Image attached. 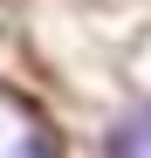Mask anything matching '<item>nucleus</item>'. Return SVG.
<instances>
[{
	"label": "nucleus",
	"instance_id": "nucleus-1",
	"mask_svg": "<svg viewBox=\"0 0 151 158\" xmlns=\"http://www.w3.org/2000/svg\"><path fill=\"white\" fill-rule=\"evenodd\" d=\"M7 158H55V151H48V138H21V144H14Z\"/></svg>",
	"mask_w": 151,
	"mask_h": 158
},
{
	"label": "nucleus",
	"instance_id": "nucleus-2",
	"mask_svg": "<svg viewBox=\"0 0 151 158\" xmlns=\"http://www.w3.org/2000/svg\"><path fill=\"white\" fill-rule=\"evenodd\" d=\"M144 124H151V110H144Z\"/></svg>",
	"mask_w": 151,
	"mask_h": 158
}]
</instances>
